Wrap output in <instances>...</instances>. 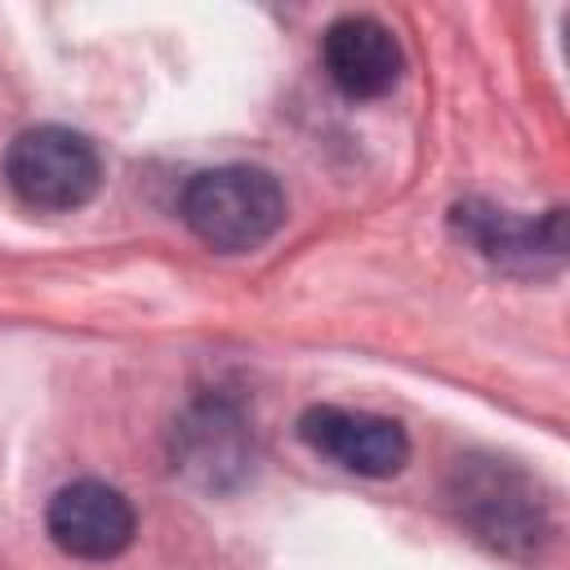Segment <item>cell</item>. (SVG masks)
I'll use <instances>...</instances> for the list:
<instances>
[{"label":"cell","instance_id":"obj_2","mask_svg":"<svg viewBox=\"0 0 570 570\" xmlns=\"http://www.w3.org/2000/svg\"><path fill=\"white\" fill-rule=\"evenodd\" d=\"M187 232L218 254H249L285 227V191L263 165L200 169L178 200Z\"/></svg>","mask_w":570,"mask_h":570},{"label":"cell","instance_id":"obj_6","mask_svg":"<svg viewBox=\"0 0 570 570\" xmlns=\"http://www.w3.org/2000/svg\"><path fill=\"white\" fill-rule=\"evenodd\" d=\"M45 530H49L53 548L76 561H111L134 543L138 517H134V503L125 499V490H116L98 476H80V481H67L62 490H53V499L45 508Z\"/></svg>","mask_w":570,"mask_h":570},{"label":"cell","instance_id":"obj_7","mask_svg":"<svg viewBox=\"0 0 570 570\" xmlns=\"http://www.w3.org/2000/svg\"><path fill=\"white\" fill-rule=\"evenodd\" d=\"M298 436L321 459L356 476H396L410 459V436L396 419L347 410V405H307L298 414Z\"/></svg>","mask_w":570,"mask_h":570},{"label":"cell","instance_id":"obj_1","mask_svg":"<svg viewBox=\"0 0 570 570\" xmlns=\"http://www.w3.org/2000/svg\"><path fill=\"white\" fill-rule=\"evenodd\" d=\"M445 499H450L454 517L472 530V539H481L485 548H494L503 557L530 561V557H539V548L552 534L548 494L512 459H499V454L454 459Z\"/></svg>","mask_w":570,"mask_h":570},{"label":"cell","instance_id":"obj_5","mask_svg":"<svg viewBox=\"0 0 570 570\" xmlns=\"http://www.w3.org/2000/svg\"><path fill=\"white\" fill-rule=\"evenodd\" d=\"M450 227L485 263L517 272V276L552 272L566 258V209H548L539 218H525V214H512V209L490 205V200H459L450 209Z\"/></svg>","mask_w":570,"mask_h":570},{"label":"cell","instance_id":"obj_3","mask_svg":"<svg viewBox=\"0 0 570 570\" xmlns=\"http://www.w3.org/2000/svg\"><path fill=\"white\" fill-rule=\"evenodd\" d=\"M4 178L18 200L49 214H71L89 205L102 187L98 147L67 125H31L4 151Z\"/></svg>","mask_w":570,"mask_h":570},{"label":"cell","instance_id":"obj_8","mask_svg":"<svg viewBox=\"0 0 570 570\" xmlns=\"http://www.w3.org/2000/svg\"><path fill=\"white\" fill-rule=\"evenodd\" d=\"M321 67L343 98H383L401 80V40L370 13H343L321 36Z\"/></svg>","mask_w":570,"mask_h":570},{"label":"cell","instance_id":"obj_4","mask_svg":"<svg viewBox=\"0 0 570 570\" xmlns=\"http://www.w3.org/2000/svg\"><path fill=\"white\" fill-rule=\"evenodd\" d=\"M169 459L174 472L205 494L240 490L254 468V432L240 405L223 396L191 401L169 432Z\"/></svg>","mask_w":570,"mask_h":570}]
</instances>
